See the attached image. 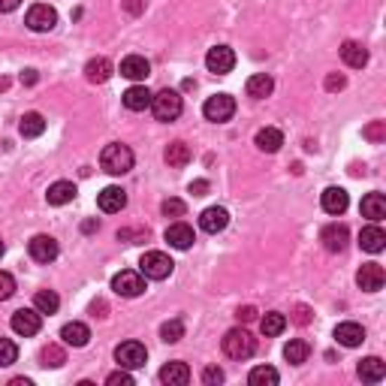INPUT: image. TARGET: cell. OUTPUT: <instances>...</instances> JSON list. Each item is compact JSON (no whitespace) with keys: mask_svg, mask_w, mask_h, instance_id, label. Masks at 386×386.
<instances>
[{"mask_svg":"<svg viewBox=\"0 0 386 386\" xmlns=\"http://www.w3.org/2000/svg\"><path fill=\"white\" fill-rule=\"evenodd\" d=\"M253 142H257L260 151H266V154H275V151H281V145H284V133H281L278 127H262Z\"/></svg>","mask_w":386,"mask_h":386,"instance_id":"cell-27","label":"cell"},{"mask_svg":"<svg viewBox=\"0 0 386 386\" xmlns=\"http://www.w3.org/2000/svg\"><path fill=\"white\" fill-rule=\"evenodd\" d=\"M281 380V374L272 368V365H257L251 374H248V383L251 386H275Z\"/></svg>","mask_w":386,"mask_h":386,"instance_id":"cell-33","label":"cell"},{"mask_svg":"<svg viewBox=\"0 0 386 386\" xmlns=\"http://www.w3.org/2000/svg\"><path fill=\"white\" fill-rule=\"evenodd\" d=\"M13 293H15V278L9 272H0V302L9 299Z\"/></svg>","mask_w":386,"mask_h":386,"instance_id":"cell-41","label":"cell"},{"mask_svg":"<svg viewBox=\"0 0 386 386\" xmlns=\"http://www.w3.org/2000/svg\"><path fill=\"white\" fill-rule=\"evenodd\" d=\"M260 329H262L266 338H275V335H281L284 329H287V317H284L281 311H269L266 317L260 320Z\"/></svg>","mask_w":386,"mask_h":386,"instance_id":"cell-32","label":"cell"},{"mask_svg":"<svg viewBox=\"0 0 386 386\" xmlns=\"http://www.w3.org/2000/svg\"><path fill=\"white\" fill-rule=\"evenodd\" d=\"M115 359H118L121 368L136 371L148 362V350H145V344H139V341H124L115 347Z\"/></svg>","mask_w":386,"mask_h":386,"instance_id":"cell-5","label":"cell"},{"mask_svg":"<svg viewBox=\"0 0 386 386\" xmlns=\"http://www.w3.org/2000/svg\"><path fill=\"white\" fill-rule=\"evenodd\" d=\"M60 338H64V344H69V347H85V344L91 341V329L85 326V323H67L64 329H60Z\"/></svg>","mask_w":386,"mask_h":386,"instance_id":"cell-24","label":"cell"},{"mask_svg":"<svg viewBox=\"0 0 386 386\" xmlns=\"http://www.w3.org/2000/svg\"><path fill=\"white\" fill-rule=\"evenodd\" d=\"M0 253H4V241H0Z\"/></svg>","mask_w":386,"mask_h":386,"instance_id":"cell-53","label":"cell"},{"mask_svg":"<svg viewBox=\"0 0 386 386\" xmlns=\"http://www.w3.org/2000/svg\"><path fill=\"white\" fill-rule=\"evenodd\" d=\"M18 4H22V0H0V13H13Z\"/></svg>","mask_w":386,"mask_h":386,"instance_id":"cell-50","label":"cell"},{"mask_svg":"<svg viewBox=\"0 0 386 386\" xmlns=\"http://www.w3.org/2000/svg\"><path fill=\"white\" fill-rule=\"evenodd\" d=\"M245 91H248V97H251V100H262V97H269L272 91H275V82H272V76L257 73V76H251V79H248Z\"/></svg>","mask_w":386,"mask_h":386,"instance_id":"cell-31","label":"cell"},{"mask_svg":"<svg viewBox=\"0 0 386 386\" xmlns=\"http://www.w3.org/2000/svg\"><path fill=\"white\" fill-rule=\"evenodd\" d=\"M22 82H25V85H34V82H36V69H25V73H22Z\"/></svg>","mask_w":386,"mask_h":386,"instance_id":"cell-51","label":"cell"},{"mask_svg":"<svg viewBox=\"0 0 386 386\" xmlns=\"http://www.w3.org/2000/svg\"><path fill=\"white\" fill-rule=\"evenodd\" d=\"M112 290L118 293V296H124V299H136L145 293V278H142V272H118L115 278H112Z\"/></svg>","mask_w":386,"mask_h":386,"instance_id":"cell-6","label":"cell"},{"mask_svg":"<svg viewBox=\"0 0 386 386\" xmlns=\"http://www.w3.org/2000/svg\"><path fill=\"white\" fill-rule=\"evenodd\" d=\"M293 323H299V326H305V323H311V311L305 308V305H299V308L293 311Z\"/></svg>","mask_w":386,"mask_h":386,"instance_id":"cell-46","label":"cell"},{"mask_svg":"<svg viewBox=\"0 0 386 386\" xmlns=\"http://www.w3.org/2000/svg\"><path fill=\"white\" fill-rule=\"evenodd\" d=\"M100 166L109 175H127L133 169V151L127 145H121V142H112V145L103 148V154H100Z\"/></svg>","mask_w":386,"mask_h":386,"instance_id":"cell-1","label":"cell"},{"mask_svg":"<svg viewBox=\"0 0 386 386\" xmlns=\"http://www.w3.org/2000/svg\"><path fill=\"white\" fill-rule=\"evenodd\" d=\"M25 25L34 30V34H48V30L58 25V13L48 4H34L25 15Z\"/></svg>","mask_w":386,"mask_h":386,"instance_id":"cell-7","label":"cell"},{"mask_svg":"<svg viewBox=\"0 0 386 386\" xmlns=\"http://www.w3.org/2000/svg\"><path fill=\"white\" fill-rule=\"evenodd\" d=\"M227 223H229V211L220 208V206H211V208H206L199 215V227H202V232H208V236L223 232V229H227Z\"/></svg>","mask_w":386,"mask_h":386,"instance_id":"cell-13","label":"cell"},{"mask_svg":"<svg viewBox=\"0 0 386 386\" xmlns=\"http://www.w3.org/2000/svg\"><path fill=\"white\" fill-rule=\"evenodd\" d=\"M34 308H36L39 314H58V308H60L58 293H55V290H39L36 296H34Z\"/></svg>","mask_w":386,"mask_h":386,"instance_id":"cell-36","label":"cell"},{"mask_svg":"<svg viewBox=\"0 0 386 386\" xmlns=\"http://www.w3.org/2000/svg\"><path fill=\"white\" fill-rule=\"evenodd\" d=\"M46 199H48V206H67V202L76 199V185L73 181H55V185L48 187Z\"/></svg>","mask_w":386,"mask_h":386,"instance_id":"cell-26","label":"cell"},{"mask_svg":"<svg viewBox=\"0 0 386 386\" xmlns=\"http://www.w3.org/2000/svg\"><path fill=\"white\" fill-rule=\"evenodd\" d=\"M362 218H368L371 223H380L386 218V197L383 193H368L362 199Z\"/></svg>","mask_w":386,"mask_h":386,"instance_id":"cell-23","label":"cell"},{"mask_svg":"<svg viewBox=\"0 0 386 386\" xmlns=\"http://www.w3.org/2000/svg\"><path fill=\"white\" fill-rule=\"evenodd\" d=\"M64 362H67L64 350L55 347V344H48V347L43 350V365H46V368H60V365H64Z\"/></svg>","mask_w":386,"mask_h":386,"instance_id":"cell-38","label":"cell"},{"mask_svg":"<svg viewBox=\"0 0 386 386\" xmlns=\"http://www.w3.org/2000/svg\"><path fill=\"white\" fill-rule=\"evenodd\" d=\"M27 251H30V257H34L36 262H52V260H58V253H60L58 241L52 236H34L27 241Z\"/></svg>","mask_w":386,"mask_h":386,"instance_id":"cell-12","label":"cell"},{"mask_svg":"<svg viewBox=\"0 0 386 386\" xmlns=\"http://www.w3.org/2000/svg\"><path fill=\"white\" fill-rule=\"evenodd\" d=\"M335 341L344 344V347H359V344L365 341V329L359 326V323H338L335 326Z\"/></svg>","mask_w":386,"mask_h":386,"instance_id":"cell-19","label":"cell"},{"mask_svg":"<svg viewBox=\"0 0 386 386\" xmlns=\"http://www.w3.org/2000/svg\"><path fill=\"white\" fill-rule=\"evenodd\" d=\"M359 378L365 383H380L386 378V362L378 359V357H368V359H362L359 362Z\"/></svg>","mask_w":386,"mask_h":386,"instance_id":"cell-28","label":"cell"},{"mask_svg":"<svg viewBox=\"0 0 386 386\" xmlns=\"http://www.w3.org/2000/svg\"><path fill=\"white\" fill-rule=\"evenodd\" d=\"M206 67H208V73H215V76H227L229 69L236 67V52H232L229 46H215V48H208Z\"/></svg>","mask_w":386,"mask_h":386,"instance_id":"cell-9","label":"cell"},{"mask_svg":"<svg viewBox=\"0 0 386 386\" xmlns=\"http://www.w3.org/2000/svg\"><path fill=\"white\" fill-rule=\"evenodd\" d=\"M18 133H22L25 139H36L46 133V118L39 115V112H27V115L18 121Z\"/></svg>","mask_w":386,"mask_h":386,"instance_id":"cell-29","label":"cell"},{"mask_svg":"<svg viewBox=\"0 0 386 386\" xmlns=\"http://www.w3.org/2000/svg\"><path fill=\"white\" fill-rule=\"evenodd\" d=\"M320 202H323V211H326V215H344L347 206H350L347 190H344V187H326Z\"/></svg>","mask_w":386,"mask_h":386,"instance_id":"cell-17","label":"cell"},{"mask_svg":"<svg viewBox=\"0 0 386 386\" xmlns=\"http://www.w3.org/2000/svg\"><path fill=\"white\" fill-rule=\"evenodd\" d=\"M18 359V347L9 338H0V368H6V365H13Z\"/></svg>","mask_w":386,"mask_h":386,"instance_id":"cell-39","label":"cell"},{"mask_svg":"<svg viewBox=\"0 0 386 386\" xmlns=\"http://www.w3.org/2000/svg\"><path fill=\"white\" fill-rule=\"evenodd\" d=\"M151 97H154V94H151L145 85H133V88L124 91V97H121V100H124V106L130 112H145V109H151Z\"/></svg>","mask_w":386,"mask_h":386,"instance_id":"cell-21","label":"cell"},{"mask_svg":"<svg viewBox=\"0 0 386 386\" xmlns=\"http://www.w3.org/2000/svg\"><path fill=\"white\" fill-rule=\"evenodd\" d=\"M160 338H164L166 344L181 341V338H185V323H181V320H169V323H164V326H160Z\"/></svg>","mask_w":386,"mask_h":386,"instance_id":"cell-37","label":"cell"},{"mask_svg":"<svg viewBox=\"0 0 386 386\" xmlns=\"http://www.w3.org/2000/svg\"><path fill=\"white\" fill-rule=\"evenodd\" d=\"M124 13L142 15V13H145V0H124Z\"/></svg>","mask_w":386,"mask_h":386,"instance_id":"cell-45","label":"cell"},{"mask_svg":"<svg viewBox=\"0 0 386 386\" xmlns=\"http://www.w3.org/2000/svg\"><path fill=\"white\" fill-rule=\"evenodd\" d=\"M365 139H371V142L386 139V124H383V121H374V124L365 127Z\"/></svg>","mask_w":386,"mask_h":386,"instance_id":"cell-42","label":"cell"},{"mask_svg":"<svg viewBox=\"0 0 386 386\" xmlns=\"http://www.w3.org/2000/svg\"><path fill=\"white\" fill-rule=\"evenodd\" d=\"M160 211H164L166 218H185V211H187V206L181 199H166L164 206H160Z\"/></svg>","mask_w":386,"mask_h":386,"instance_id":"cell-40","label":"cell"},{"mask_svg":"<svg viewBox=\"0 0 386 386\" xmlns=\"http://www.w3.org/2000/svg\"><path fill=\"white\" fill-rule=\"evenodd\" d=\"M359 248L368 251V253H380L386 248V232L378 227V223H368V227L359 232Z\"/></svg>","mask_w":386,"mask_h":386,"instance_id":"cell-20","label":"cell"},{"mask_svg":"<svg viewBox=\"0 0 386 386\" xmlns=\"http://www.w3.org/2000/svg\"><path fill=\"white\" fill-rule=\"evenodd\" d=\"M109 76H112L109 58H91L88 64H85V79H88V82L103 85V82H109Z\"/></svg>","mask_w":386,"mask_h":386,"instance_id":"cell-25","label":"cell"},{"mask_svg":"<svg viewBox=\"0 0 386 386\" xmlns=\"http://www.w3.org/2000/svg\"><path fill=\"white\" fill-rule=\"evenodd\" d=\"M202 383H208V386H218V383H223V371L218 368V365H208V368L202 371Z\"/></svg>","mask_w":386,"mask_h":386,"instance_id":"cell-44","label":"cell"},{"mask_svg":"<svg viewBox=\"0 0 386 386\" xmlns=\"http://www.w3.org/2000/svg\"><path fill=\"white\" fill-rule=\"evenodd\" d=\"M206 190H208V181H193V185H190V193H193V197H206Z\"/></svg>","mask_w":386,"mask_h":386,"instance_id":"cell-49","label":"cell"},{"mask_svg":"<svg viewBox=\"0 0 386 386\" xmlns=\"http://www.w3.org/2000/svg\"><path fill=\"white\" fill-rule=\"evenodd\" d=\"M202 115L208 121H215V124H223V121H229L236 115V100L229 94H215L206 100V106H202Z\"/></svg>","mask_w":386,"mask_h":386,"instance_id":"cell-8","label":"cell"},{"mask_svg":"<svg viewBox=\"0 0 386 386\" xmlns=\"http://www.w3.org/2000/svg\"><path fill=\"white\" fill-rule=\"evenodd\" d=\"M357 284H359V290H365V293L383 290V284H386L383 266H378V262H365V266L359 269V275H357Z\"/></svg>","mask_w":386,"mask_h":386,"instance_id":"cell-11","label":"cell"},{"mask_svg":"<svg viewBox=\"0 0 386 386\" xmlns=\"http://www.w3.org/2000/svg\"><path fill=\"white\" fill-rule=\"evenodd\" d=\"M148 73H151V64L142 55H127L121 60V76L130 79V82H145Z\"/></svg>","mask_w":386,"mask_h":386,"instance_id":"cell-15","label":"cell"},{"mask_svg":"<svg viewBox=\"0 0 386 386\" xmlns=\"http://www.w3.org/2000/svg\"><path fill=\"white\" fill-rule=\"evenodd\" d=\"M166 241H169V248H175V251H187L193 241H197V236H193V227H187L185 220H178V223H172V227H166Z\"/></svg>","mask_w":386,"mask_h":386,"instance_id":"cell-16","label":"cell"},{"mask_svg":"<svg viewBox=\"0 0 386 386\" xmlns=\"http://www.w3.org/2000/svg\"><path fill=\"white\" fill-rule=\"evenodd\" d=\"M166 164L169 166H175V169H181V166H187L190 164V148L185 145V142H172V145L166 148Z\"/></svg>","mask_w":386,"mask_h":386,"instance_id":"cell-35","label":"cell"},{"mask_svg":"<svg viewBox=\"0 0 386 386\" xmlns=\"http://www.w3.org/2000/svg\"><path fill=\"white\" fill-rule=\"evenodd\" d=\"M181 109H185V103H181V94L172 88H164L157 91L154 97H151V112H154L157 121H175L181 115Z\"/></svg>","mask_w":386,"mask_h":386,"instance_id":"cell-3","label":"cell"},{"mask_svg":"<svg viewBox=\"0 0 386 386\" xmlns=\"http://www.w3.org/2000/svg\"><path fill=\"white\" fill-rule=\"evenodd\" d=\"M82 229H85V232H94V229H100V223H97V220H88Z\"/></svg>","mask_w":386,"mask_h":386,"instance_id":"cell-52","label":"cell"},{"mask_svg":"<svg viewBox=\"0 0 386 386\" xmlns=\"http://www.w3.org/2000/svg\"><path fill=\"white\" fill-rule=\"evenodd\" d=\"M172 269H175V262H172L164 251H148V253H142V260H139V272L145 278H151V281L169 278Z\"/></svg>","mask_w":386,"mask_h":386,"instance_id":"cell-4","label":"cell"},{"mask_svg":"<svg viewBox=\"0 0 386 386\" xmlns=\"http://www.w3.org/2000/svg\"><path fill=\"white\" fill-rule=\"evenodd\" d=\"M97 206H100V211H106V215H115V211L127 206V193L121 187H106L97 193Z\"/></svg>","mask_w":386,"mask_h":386,"instance_id":"cell-18","label":"cell"},{"mask_svg":"<svg viewBox=\"0 0 386 386\" xmlns=\"http://www.w3.org/2000/svg\"><path fill=\"white\" fill-rule=\"evenodd\" d=\"M39 326H43V314H39L36 308H18V311L13 314V332L25 335V338L36 335Z\"/></svg>","mask_w":386,"mask_h":386,"instance_id":"cell-10","label":"cell"},{"mask_svg":"<svg viewBox=\"0 0 386 386\" xmlns=\"http://www.w3.org/2000/svg\"><path fill=\"white\" fill-rule=\"evenodd\" d=\"M236 317H239L241 323H251V320H257V311H253L251 305H245V308H239V314H236Z\"/></svg>","mask_w":386,"mask_h":386,"instance_id":"cell-47","label":"cell"},{"mask_svg":"<svg viewBox=\"0 0 386 386\" xmlns=\"http://www.w3.org/2000/svg\"><path fill=\"white\" fill-rule=\"evenodd\" d=\"M341 60L347 67H353V69H362L365 64H368V52H365V46H359V43H344L341 46Z\"/></svg>","mask_w":386,"mask_h":386,"instance_id":"cell-30","label":"cell"},{"mask_svg":"<svg viewBox=\"0 0 386 386\" xmlns=\"http://www.w3.org/2000/svg\"><path fill=\"white\" fill-rule=\"evenodd\" d=\"M344 85H347V82H344V76H335V73H332V76L326 79V88H329V91H341Z\"/></svg>","mask_w":386,"mask_h":386,"instance_id":"cell-48","label":"cell"},{"mask_svg":"<svg viewBox=\"0 0 386 386\" xmlns=\"http://www.w3.org/2000/svg\"><path fill=\"white\" fill-rule=\"evenodd\" d=\"M308 353H311L308 341L296 338V341H290L287 347H284V359H287L290 365H302V362H308Z\"/></svg>","mask_w":386,"mask_h":386,"instance_id":"cell-34","label":"cell"},{"mask_svg":"<svg viewBox=\"0 0 386 386\" xmlns=\"http://www.w3.org/2000/svg\"><path fill=\"white\" fill-rule=\"evenodd\" d=\"M106 383H109V386H133V378H130L127 368H121V371H115V374H109Z\"/></svg>","mask_w":386,"mask_h":386,"instance_id":"cell-43","label":"cell"},{"mask_svg":"<svg viewBox=\"0 0 386 386\" xmlns=\"http://www.w3.org/2000/svg\"><path fill=\"white\" fill-rule=\"evenodd\" d=\"M347 239H350V232H347L344 223H329V227L320 232V241L329 253H341L344 248H347Z\"/></svg>","mask_w":386,"mask_h":386,"instance_id":"cell-14","label":"cell"},{"mask_svg":"<svg viewBox=\"0 0 386 386\" xmlns=\"http://www.w3.org/2000/svg\"><path fill=\"white\" fill-rule=\"evenodd\" d=\"M160 380H164L166 386H185V383H190L187 362H166L164 368H160Z\"/></svg>","mask_w":386,"mask_h":386,"instance_id":"cell-22","label":"cell"},{"mask_svg":"<svg viewBox=\"0 0 386 386\" xmlns=\"http://www.w3.org/2000/svg\"><path fill=\"white\" fill-rule=\"evenodd\" d=\"M253 350H257V338L248 332V329H229L223 335V353H227L229 359H248L253 357Z\"/></svg>","mask_w":386,"mask_h":386,"instance_id":"cell-2","label":"cell"}]
</instances>
